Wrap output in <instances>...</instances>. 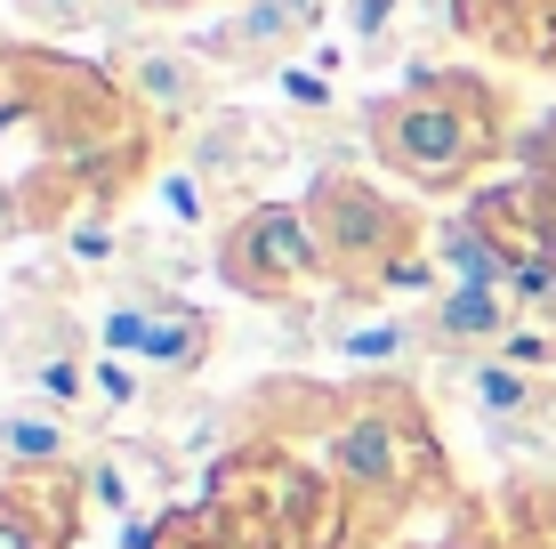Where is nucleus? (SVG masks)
<instances>
[{
	"label": "nucleus",
	"mask_w": 556,
	"mask_h": 549,
	"mask_svg": "<svg viewBox=\"0 0 556 549\" xmlns=\"http://www.w3.org/2000/svg\"><path fill=\"white\" fill-rule=\"evenodd\" d=\"M218 275L242 299H291L299 283H323V242L306 226V202H251L218 235Z\"/></svg>",
	"instance_id": "nucleus-4"
},
{
	"label": "nucleus",
	"mask_w": 556,
	"mask_h": 549,
	"mask_svg": "<svg viewBox=\"0 0 556 549\" xmlns=\"http://www.w3.org/2000/svg\"><path fill=\"white\" fill-rule=\"evenodd\" d=\"M16 226H25V219H16V202H9V186H0V235H16Z\"/></svg>",
	"instance_id": "nucleus-24"
},
{
	"label": "nucleus",
	"mask_w": 556,
	"mask_h": 549,
	"mask_svg": "<svg viewBox=\"0 0 556 549\" xmlns=\"http://www.w3.org/2000/svg\"><path fill=\"white\" fill-rule=\"evenodd\" d=\"M404 348H412V324H395V315H363V324L339 332V355H348V364H395Z\"/></svg>",
	"instance_id": "nucleus-14"
},
{
	"label": "nucleus",
	"mask_w": 556,
	"mask_h": 549,
	"mask_svg": "<svg viewBox=\"0 0 556 549\" xmlns=\"http://www.w3.org/2000/svg\"><path fill=\"white\" fill-rule=\"evenodd\" d=\"M306 226L323 242V275L355 299H379L395 283H428L435 267L419 259V219L404 202H388L371 178L355 170H323L306 186Z\"/></svg>",
	"instance_id": "nucleus-3"
},
{
	"label": "nucleus",
	"mask_w": 556,
	"mask_h": 549,
	"mask_svg": "<svg viewBox=\"0 0 556 549\" xmlns=\"http://www.w3.org/2000/svg\"><path fill=\"white\" fill-rule=\"evenodd\" d=\"M0 452H9L16 469H49L56 452H65V421H56V412H9V421H0Z\"/></svg>",
	"instance_id": "nucleus-13"
},
{
	"label": "nucleus",
	"mask_w": 556,
	"mask_h": 549,
	"mask_svg": "<svg viewBox=\"0 0 556 549\" xmlns=\"http://www.w3.org/2000/svg\"><path fill=\"white\" fill-rule=\"evenodd\" d=\"M122 9H138V16H186L194 0H122Z\"/></svg>",
	"instance_id": "nucleus-23"
},
{
	"label": "nucleus",
	"mask_w": 556,
	"mask_h": 549,
	"mask_svg": "<svg viewBox=\"0 0 556 549\" xmlns=\"http://www.w3.org/2000/svg\"><path fill=\"white\" fill-rule=\"evenodd\" d=\"M16 9H25L41 33H81V25H98L105 0H16Z\"/></svg>",
	"instance_id": "nucleus-17"
},
{
	"label": "nucleus",
	"mask_w": 556,
	"mask_h": 549,
	"mask_svg": "<svg viewBox=\"0 0 556 549\" xmlns=\"http://www.w3.org/2000/svg\"><path fill=\"white\" fill-rule=\"evenodd\" d=\"M162 549H226V541L210 534V517H169L162 525Z\"/></svg>",
	"instance_id": "nucleus-20"
},
{
	"label": "nucleus",
	"mask_w": 556,
	"mask_h": 549,
	"mask_svg": "<svg viewBox=\"0 0 556 549\" xmlns=\"http://www.w3.org/2000/svg\"><path fill=\"white\" fill-rule=\"evenodd\" d=\"M363 138H371L379 170H395L404 186L452 195L508 154V89L468 65L412 73L404 89L363 105Z\"/></svg>",
	"instance_id": "nucleus-2"
},
{
	"label": "nucleus",
	"mask_w": 556,
	"mask_h": 549,
	"mask_svg": "<svg viewBox=\"0 0 556 549\" xmlns=\"http://www.w3.org/2000/svg\"><path fill=\"white\" fill-rule=\"evenodd\" d=\"M315 25H323V0H242V9H226L194 49L210 65H226V73H282L306 41H315Z\"/></svg>",
	"instance_id": "nucleus-5"
},
{
	"label": "nucleus",
	"mask_w": 556,
	"mask_h": 549,
	"mask_svg": "<svg viewBox=\"0 0 556 549\" xmlns=\"http://www.w3.org/2000/svg\"><path fill=\"white\" fill-rule=\"evenodd\" d=\"M452 25L508 65H556V0H452Z\"/></svg>",
	"instance_id": "nucleus-7"
},
{
	"label": "nucleus",
	"mask_w": 556,
	"mask_h": 549,
	"mask_svg": "<svg viewBox=\"0 0 556 549\" xmlns=\"http://www.w3.org/2000/svg\"><path fill=\"white\" fill-rule=\"evenodd\" d=\"M532 211H541V242L556 259V170H532Z\"/></svg>",
	"instance_id": "nucleus-21"
},
{
	"label": "nucleus",
	"mask_w": 556,
	"mask_h": 549,
	"mask_svg": "<svg viewBox=\"0 0 556 549\" xmlns=\"http://www.w3.org/2000/svg\"><path fill=\"white\" fill-rule=\"evenodd\" d=\"M73 541V485L16 477L0 485V549H65Z\"/></svg>",
	"instance_id": "nucleus-9"
},
{
	"label": "nucleus",
	"mask_w": 556,
	"mask_h": 549,
	"mask_svg": "<svg viewBox=\"0 0 556 549\" xmlns=\"http://www.w3.org/2000/svg\"><path fill=\"white\" fill-rule=\"evenodd\" d=\"M153 195H162V211L178 219V226H202V178L186 162H162L153 170Z\"/></svg>",
	"instance_id": "nucleus-15"
},
{
	"label": "nucleus",
	"mask_w": 556,
	"mask_h": 549,
	"mask_svg": "<svg viewBox=\"0 0 556 549\" xmlns=\"http://www.w3.org/2000/svg\"><path fill=\"white\" fill-rule=\"evenodd\" d=\"M73 259H81V267H105L113 251H122V242H113V226H105V202H89V211H73Z\"/></svg>",
	"instance_id": "nucleus-16"
},
{
	"label": "nucleus",
	"mask_w": 556,
	"mask_h": 549,
	"mask_svg": "<svg viewBox=\"0 0 556 549\" xmlns=\"http://www.w3.org/2000/svg\"><path fill=\"white\" fill-rule=\"evenodd\" d=\"M468 396H476V412L508 421V412H525L541 388H532V372H525V364H508V355H484V364L468 372Z\"/></svg>",
	"instance_id": "nucleus-12"
},
{
	"label": "nucleus",
	"mask_w": 556,
	"mask_h": 549,
	"mask_svg": "<svg viewBox=\"0 0 556 549\" xmlns=\"http://www.w3.org/2000/svg\"><path fill=\"white\" fill-rule=\"evenodd\" d=\"M146 170L153 113L122 89V73L0 41V186H9L16 219L56 226L65 211L113 202Z\"/></svg>",
	"instance_id": "nucleus-1"
},
{
	"label": "nucleus",
	"mask_w": 556,
	"mask_h": 549,
	"mask_svg": "<svg viewBox=\"0 0 556 549\" xmlns=\"http://www.w3.org/2000/svg\"><path fill=\"white\" fill-rule=\"evenodd\" d=\"M210 57L202 49H178V41H162V49H129L122 57V89L138 98L162 129H178V122H202V105H210Z\"/></svg>",
	"instance_id": "nucleus-6"
},
{
	"label": "nucleus",
	"mask_w": 556,
	"mask_h": 549,
	"mask_svg": "<svg viewBox=\"0 0 556 549\" xmlns=\"http://www.w3.org/2000/svg\"><path fill=\"white\" fill-rule=\"evenodd\" d=\"M331 461H339V477H348V485H363V494H404L412 469L428 461V445L412 452V437L395 421H348L331 437Z\"/></svg>",
	"instance_id": "nucleus-8"
},
{
	"label": "nucleus",
	"mask_w": 556,
	"mask_h": 549,
	"mask_svg": "<svg viewBox=\"0 0 556 549\" xmlns=\"http://www.w3.org/2000/svg\"><path fill=\"white\" fill-rule=\"evenodd\" d=\"M395 9H404V0H348V33H355V49H379V41H388Z\"/></svg>",
	"instance_id": "nucleus-19"
},
{
	"label": "nucleus",
	"mask_w": 556,
	"mask_h": 549,
	"mask_svg": "<svg viewBox=\"0 0 556 549\" xmlns=\"http://www.w3.org/2000/svg\"><path fill=\"white\" fill-rule=\"evenodd\" d=\"M138 364H153V372H194V364H210V315L186 308V299H146Z\"/></svg>",
	"instance_id": "nucleus-11"
},
{
	"label": "nucleus",
	"mask_w": 556,
	"mask_h": 549,
	"mask_svg": "<svg viewBox=\"0 0 556 549\" xmlns=\"http://www.w3.org/2000/svg\"><path fill=\"white\" fill-rule=\"evenodd\" d=\"M138 332H146V299H122V308H105L98 348H113V355H138Z\"/></svg>",
	"instance_id": "nucleus-18"
},
{
	"label": "nucleus",
	"mask_w": 556,
	"mask_h": 549,
	"mask_svg": "<svg viewBox=\"0 0 556 549\" xmlns=\"http://www.w3.org/2000/svg\"><path fill=\"white\" fill-rule=\"evenodd\" d=\"M282 98H299V105H331V82H323V73H306V65H282Z\"/></svg>",
	"instance_id": "nucleus-22"
},
{
	"label": "nucleus",
	"mask_w": 556,
	"mask_h": 549,
	"mask_svg": "<svg viewBox=\"0 0 556 549\" xmlns=\"http://www.w3.org/2000/svg\"><path fill=\"white\" fill-rule=\"evenodd\" d=\"M516 308L525 299L516 291H444L428 308V332L444 339V348H476V355H492L501 339L516 332Z\"/></svg>",
	"instance_id": "nucleus-10"
}]
</instances>
